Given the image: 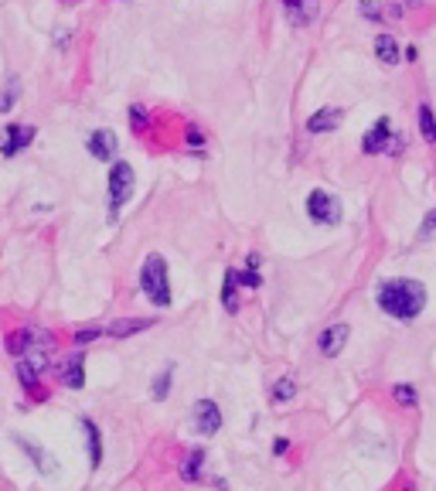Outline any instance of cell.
I'll return each instance as SVG.
<instances>
[{"mask_svg": "<svg viewBox=\"0 0 436 491\" xmlns=\"http://www.w3.org/2000/svg\"><path fill=\"white\" fill-rule=\"evenodd\" d=\"M378 307L395 318V321H412V318H420L422 307H426V287H422L420 280H385L382 287H378Z\"/></svg>", "mask_w": 436, "mask_h": 491, "instance_id": "6da1fadb", "label": "cell"}, {"mask_svg": "<svg viewBox=\"0 0 436 491\" xmlns=\"http://www.w3.org/2000/svg\"><path fill=\"white\" fill-rule=\"evenodd\" d=\"M140 290L150 297V304H171V283H167V260L160 253H150L140 266Z\"/></svg>", "mask_w": 436, "mask_h": 491, "instance_id": "7a4b0ae2", "label": "cell"}, {"mask_svg": "<svg viewBox=\"0 0 436 491\" xmlns=\"http://www.w3.org/2000/svg\"><path fill=\"white\" fill-rule=\"evenodd\" d=\"M133 184H137V174L126 161H113L106 178V191H109V218H116V212L123 208L130 195H133Z\"/></svg>", "mask_w": 436, "mask_h": 491, "instance_id": "3957f363", "label": "cell"}, {"mask_svg": "<svg viewBox=\"0 0 436 491\" xmlns=\"http://www.w3.org/2000/svg\"><path fill=\"white\" fill-rule=\"evenodd\" d=\"M51 345H55V338L41 328H21L14 335H7V352L17 358H24L28 352H48Z\"/></svg>", "mask_w": 436, "mask_h": 491, "instance_id": "277c9868", "label": "cell"}, {"mask_svg": "<svg viewBox=\"0 0 436 491\" xmlns=\"http://www.w3.org/2000/svg\"><path fill=\"white\" fill-rule=\"evenodd\" d=\"M307 215H311L317 226H338L341 222V201L334 198L324 188H313L311 198H307Z\"/></svg>", "mask_w": 436, "mask_h": 491, "instance_id": "5b68a950", "label": "cell"}, {"mask_svg": "<svg viewBox=\"0 0 436 491\" xmlns=\"http://www.w3.org/2000/svg\"><path fill=\"white\" fill-rule=\"evenodd\" d=\"M191 427L198 430L202 437L218 433V427H222V410H218V403H212V399H198L194 410H191Z\"/></svg>", "mask_w": 436, "mask_h": 491, "instance_id": "8992f818", "label": "cell"}, {"mask_svg": "<svg viewBox=\"0 0 436 491\" xmlns=\"http://www.w3.org/2000/svg\"><path fill=\"white\" fill-rule=\"evenodd\" d=\"M34 126H24V123H11L4 133H0V153L4 157H14V153H21L24 147H31V140H34Z\"/></svg>", "mask_w": 436, "mask_h": 491, "instance_id": "52a82bcc", "label": "cell"}, {"mask_svg": "<svg viewBox=\"0 0 436 491\" xmlns=\"http://www.w3.org/2000/svg\"><path fill=\"white\" fill-rule=\"evenodd\" d=\"M348 335H351L348 324H331V328H324V331L317 335V352L327 355V358L341 355V348L348 345Z\"/></svg>", "mask_w": 436, "mask_h": 491, "instance_id": "ba28073f", "label": "cell"}, {"mask_svg": "<svg viewBox=\"0 0 436 491\" xmlns=\"http://www.w3.org/2000/svg\"><path fill=\"white\" fill-rule=\"evenodd\" d=\"M55 375H58L68 389H82V385H85V365H82V355L78 352L65 355L62 362L55 365Z\"/></svg>", "mask_w": 436, "mask_h": 491, "instance_id": "9c48e42d", "label": "cell"}, {"mask_svg": "<svg viewBox=\"0 0 436 491\" xmlns=\"http://www.w3.org/2000/svg\"><path fill=\"white\" fill-rule=\"evenodd\" d=\"M85 147H89V153H93L95 161H106L109 164L116 157V151H120V140H116L113 130H95V133H89Z\"/></svg>", "mask_w": 436, "mask_h": 491, "instance_id": "30bf717a", "label": "cell"}, {"mask_svg": "<svg viewBox=\"0 0 436 491\" xmlns=\"http://www.w3.org/2000/svg\"><path fill=\"white\" fill-rule=\"evenodd\" d=\"M389 147H392V126H389V120L382 116V120L361 137V151L365 153H385Z\"/></svg>", "mask_w": 436, "mask_h": 491, "instance_id": "8fae6325", "label": "cell"}, {"mask_svg": "<svg viewBox=\"0 0 436 491\" xmlns=\"http://www.w3.org/2000/svg\"><path fill=\"white\" fill-rule=\"evenodd\" d=\"M283 11H286L294 28H307L317 17V0H283Z\"/></svg>", "mask_w": 436, "mask_h": 491, "instance_id": "7c38bea8", "label": "cell"}, {"mask_svg": "<svg viewBox=\"0 0 436 491\" xmlns=\"http://www.w3.org/2000/svg\"><path fill=\"white\" fill-rule=\"evenodd\" d=\"M344 120V109L338 106H324V109H317L311 120H307V130L311 133H331V130H338Z\"/></svg>", "mask_w": 436, "mask_h": 491, "instance_id": "4fadbf2b", "label": "cell"}, {"mask_svg": "<svg viewBox=\"0 0 436 491\" xmlns=\"http://www.w3.org/2000/svg\"><path fill=\"white\" fill-rule=\"evenodd\" d=\"M147 328H154V321L150 318H126V321H113L106 328L109 338H130L137 335V331H147Z\"/></svg>", "mask_w": 436, "mask_h": 491, "instance_id": "5bb4252c", "label": "cell"}, {"mask_svg": "<svg viewBox=\"0 0 436 491\" xmlns=\"http://www.w3.org/2000/svg\"><path fill=\"white\" fill-rule=\"evenodd\" d=\"M375 55H378L382 65H395V61L403 59V48H399V41L392 34H378L375 38Z\"/></svg>", "mask_w": 436, "mask_h": 491, "instance_id": "9a60e30c", "label": "cell"}, {"mask_svg": "<svg viewBox=\"0 0 436 491\" xmlns=\"http://www.w3.org/2000/svg\"><path fill=\"white\" fill-rule=\"evenodd\" d=\"M416 123H420V133L426 143H436V113L430 103H420V109H416Z\"/></svg>", "mask_w": 436, "mask_h": 491, "instance_id": "2e32d148", "label": "cell"}, {"mask_svg": "<svg viewBox=\"0 0 436 491\" xmlns=\"http://www.w3.org/2000/svg\"><path fill=\"white\" fill-rule=\"evenodd\" d=\"M239 280H235V270H225V283H222V307L229 310V314H235L239 310Z\"/></svg>", "mask_w": 436, "mask_h": 491, "instance_id": "e0dca14e", "label": "cell"}, {"mask_svg": "<svg viewBox=\"0 0 436 491\" xmlns=\"http://www.w3.org/2000/svg\"><path fill=\"white\" fill-rule=\"evenodd\" d=\"M202 464H204V450L194 447V450L181 460V477H185V481H198V477H202Z\"/></svg>", "mask_w": 436, "mask_h": 491, "instance_id": "ac0fdd59", "label": "cell"}, {"mask_svg": "<svg viewBox=\"0 0 436 491\" xmlns=\"http://www.w3.org/2000/svg\"><path fill=\"white\" fill-rule=\"evenodd\" d=\"M82 430L89 433V460H93V467H99V460H103V440H99V430H95L93 420H82Z\"/></svg>", "mask_w": 436, "mask_h": 491, "instance_id": "d6986e66", "label": "cell"}, {"mask_svg": "<svg viewBox=\"0 0 436 491\" xmlns=\"http://www.w3.org/2000/svg\"><path fill=\"white\" fill-rule=\"evenodd\" d=\"M294 396H296V383L290 375L276 379V385L269 389V399H273V403H286V399H294Z\"/></svg>", "mask_w": 436, "mask_h": 491, "instance_id": "ffe728a7", "label": "cell"}, {"mask_svg": "<svg viewBox=\"0 0 436 491\" xmlns=\"http://www.w3.org/2000/svg\"><path fill=\"white\" fill-rule=\"evenodd\" d=\"M130 130H133L137 137H143V133L150 130V116H147L143 106H130Z\"/></svg>", "mask_w": 436, "mask_h": 491, "instance_id": "44dd1931", "label": "cell"}, {"mask_svg": "<svg viewBox=\"0 0 436 491\" xmlns=\"http://www.w3.org/2000/svg\"><path fill=\"white\" fill-rule=\"evenodd\" d=\"M17 444H21V447H24V450H28V454L34 457V464H38V471H48V467H51V460H48V454H45V450H41L38 444H31L28 437H17Z\"/></svg>", "mask_w": 436, "mask_h": 491, "instance_id": "7402d4cb", "label": "cell"}, {"mask_svg": "<svg viewBox=\"0 0 436 491\" xmlns=\"http://www.w3.org/2000/svg\"><path fill=\"white\" fill-rule=\"evenodd\" d=\"M167 393H171V368H164V372H160V375L154 379L150 396H154V399H167Z\"/></svg>", "mask_w": 436, "mask_h": 491, "instance_id": "603a6c76", "label": "cell"}, {"mask_svg": "<svg viewBox=\"0 0 436 491\" xmlns=\"http://www.w3.org/2000/svg\"><path fill=\"white\" fill-rule=\"evenodd\" d=\"M392 396H395V403H403V406H416V403H420L416 389H412V385H405V383L395 385V389H392Z\"/></svg>", "mask_w": 436, "mask_h": 491, "instance_id": "cb8c5ba5", "label": "cell"}, {"mask_svg": "<svg viewBox=\"0 0 436 491\" xmlns=\"http://www.w3.org/2000/svg\"><path fill=\"white\" fill-rule=\"evenodd\" d=\"M17 92H21V82H17V79H11V82H7V89L0 92V109H4V113H7V109L14 106Z\"/></svg>", "mask_w": 436, "mask_h": 491, "instance_id": "d4e9b609", "label": "cell"}, {"mask_svg": "<svg viewBox=\"0 0 436 491\" xmlns=\"http://www.w3.org/2000/svg\"><path fill=\"white\" fill-rule=\"evenodd\" d=\"M358 11H361V17H368V21H375V24L382 21V11H378V4H375V0H361Z\"/></svg>", "mask_w": 436, "mask_h": 491, "instance_id": "484cf974", "label": "cell"}, {"mask_svg": "<svg viewBox=\"0 0 436 491\" xmlns=\"http://www.w3.org/2000/svg\"><path fill=\"white\" fill-rule=\"evenodd\" d=\"M106 335V328H85V331H76V345H89L95 338Z\"/></svg>", "mask_w": 436, "mask_h": 491, "instance_id": "4316f807", "label": "cell"}, {"mask_svg": "<svg viewBox=\"0 0 436 491\" xmlns=\"http://www.w3.org/2000/svg\"><path fill=\"white\" fill-rule=\"evenodd\" d=\"M436 236V212L426 215V222L420 226V239H433Z\"/></svg>", "mask_w": 436, "mask_h": 491, "instance_id": "83f0119b", "label": "cell"}, {"mask_svg": "<svg viewBox=\"0 0 436 491\" xmlns=\"http://www.w3.org/2000/svg\"><path fill=\"white\" fill-rule=\"evenodd\" d=\"M185 137H187V147H191V143H194V147H202V143H204V133L198 130V126H187Z\"/></svg>", "mask_w": 436, "mask_h": 491, "instance_id": "f1b7e54d", "label": "cell"}, {"mask_svg": "<svg viewBox=\"0 0 436 491\" xmlns=\"http://www.w3.org/2000/svg\"><path fill=\"white\" fill-rule=\"evenodd\" d=\"M405 4H409V7H420L422 0H405Z\"/></svg>", "mask_w": 436, "mask_h": 491, "instance_id": "f546056e", "label": "cell"}]
</instances>
